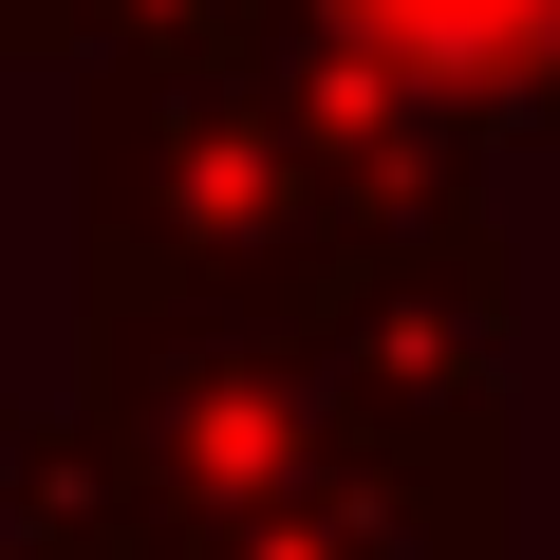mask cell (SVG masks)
<instances>
[{
	"mask_svg": "<svg viewBox=\"0 0 560 560\" xmlns=\"http://www.w3.org/2000/svg\"><path fill=\"white\" fill-rule=\"evenodd\" d=\"M411 38H448V57H541L560 38V0H393Z\"/></svg>",
	"mask_w": 560,
	"mask_h": 560,
	"instance_id": "1",
	"label": "cell"
}]
</instances>
